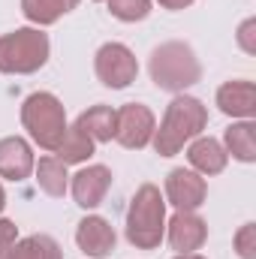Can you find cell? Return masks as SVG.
I'll return each instance as SVG.
<instances>
[{
    "label": "cell",
    "instance_id": "6da1fadb",
    "mask_svg": "<svg viewBox=\"0 0 256 259\" xmlns=\"http://www.w3.org/2000/svg\"><path fill=\"white\" fill-rule=\"evenodd\" d=\"M208 127V106L190 94H175L166 106L163 121L154 130V151L160 157H175L190 145L196 136H202Z\"/></svg>",
    "mask_w": 256,
    "mask_h": 259
},
{
    "label": "cell",
    "instance_id": "7a4b0ae2",
    "mask_svg": "<svg viewBox=\"0 0 256 259\" xmlns=\"http://www.w3.org/2000/svg\"><path fill=\"white\" fill-rule=\"evenodd\" d=\"M124 235L136 250H157L166 238V199L157 184H142L127 208Z\"/></svg>",
    "mask_w": 256,
    "mask_h": 259
},
{
    "label": "cell",
    "instance_id": "3957f363",
    "mask_svg": "<svg viewBox=\"0 0 256 259\" xmlns=\"http://www.w3.org/2000/svg\"><path fill=\"white\" fill-rule=\"evenodd\" d=\"M148 72H151V81L160 91H166V94H187L202 78V64H199L193 46L181 42V39H169V42H160L151 52Z\"/></svg>",
    "mask_w": 256,
    "mask_h": 259
},
{
    "label": "cell",
    "instance_id": "277c9868",
    "mask_svg": "<svg viewBox=\"0 0 256 259\" xmlns=\"http://www.w3.org/2000/svg\"><path fill=\"white\" fill-rule=\"evenodd\" d=\"M21 127L27 130L30 142L39 145L42 151L55 154L58 145L64 142L66 136V109L64 103L52 94V91H33L24 97L21 103Z\"/></svg>",
    "mask_w": 256,
    "mask_h": 259
},
{
    "label": "cell",
    "instance_id": "5b68a950",
    "mask_svg": "<svg viewBox=\"0 0 256 259\" xmlns=\"http://www.w3.org/2000/svg\"><path fill=\"white\" fill-rule=\"evenodd\" d=\"M52 58V42L42 27H15L0 36V72L3 75H33Z\"/></svg>",
    "mask_w": 256,
    "mask_h": 259
},
{
    "label": "cell",
    "instance_id": "8992f818",
    "mask_svg": "<svg viewBox=\"0 0 256 259\" xmlns=\"http://www.w3.org/2000/svg\"><path fill=\"white\" fill-rule=\"evenodd\" d=\"M94 72H97L100 84H106L112 91H124L139 75V61H136L133 49L124 42H103L94 55Z\"/></svg>",
    "mask_w": 256,
    "mask_h": 259
},
{
    "label": "cell",
    "instance_id": "52a82bcc",
    "mask_svg": "<svg viewBox=\"0 0 256 259\" xmlns=\"http://www.w3.org/2000/svg\"><path fill=\"white\" fill-rule=\"evenodd\" d=\"M157 130V118L145 103H124L118 109V130H115V142L127 151H142L151 145Z\"/></svg>",
    "mask_w": 256,
    "mask_h": 259
},
{
    "label": "cell",
    "instance_id": "ba28073f",
    "mask_svg": "<svg viewBox=\"0 0 256 259\" xmlns=\"http://www.w3.org/2000/svg\"><path fill=\"white\" fill-rule=\"evenodd\" d=\"M112 181H115V175L109 166L91 163V166H81L75 175H69V193H72L78 208L94 211L106 202V196L112 190Z\"/></svg>",
    "mask_w": 256,
    "mask_h": 259
},
{
    "label": "cell",
    "instance_id": "9c48e42d",
    "mask_svg": "<svg viewBox=\"0 0 256 259\" xmlns=\"http://www.w3.org/2000/svg\"><path fill=\"white\" fill-rule=\"evenodd\" d=\"M166 205H172L175 211H199L208 199V181L193 172V169H172L166 175V190H163Z\"/></svg>",
    "mask_w": 256,
    "mask_h": 259
},
{
    "label": "cell",
    "instance_id": "30bf717a",
    "mask_svg": "<svg viewBox=\"0 0 256 259\" xmlns=\"http://www.w3.org/2000/svg\"><path fill=\"white\" fill-rule=\"evenodd\" d=\"M75 244H78V250L88 259H106V256L115 253L118 232H115V226H112L106 217L88 214V217H81L78 226H75Z\"/></svg>",
    "mask_w": 256,
    "mask_h": 259
},
{
    "label": "cell",
    "instance_id": "8fae6325",
    "mask_svg": "<svg viewBox=\"0 0 256 259\" xmlns=\"http://www.w3.org/2000/svg\"><path fill=\"white\" fill-rule=\"evenodd\" d=\"M166 241L175 253H196L208 241V223L196 211H175L166 217Z\"/></svg>",
    "mask_w": 256,
    "mask_h": 259
},
{
    "label": "cell",
    "instance_id": "7c38bea8",
    "mask_svg": "<svg viewBox=\"0 0 256 259\" xmlns=\"http://www.w3.org/2000/svg\"><path fill=\"white\" fill-rule=\"evenodd\" d=\"M36 157H33V145L24 136H3L0 139V178L21 184L33 175Z\"/></svg>",
    "mask_w": 256,
    "mask_h": 259
},
{
    "label": "cell",
    "instance_id": "4fadbf2b",
    "mask_svg": "<svg viewBox=\"0 0 256 259\" xmlns=\"http://www.w3.org/2000/svg\"><path fill=\"white\" fill-rule=\"evenodd\" d=\"M217 109L232 118V121H253L256 115V84L247 78H232V81H223L217 88V97H214Z\"/></svg>",
    "mask_w": 256,
    "mask_h": 259
},
{
    "label": "cell",
    "instance_id": "5bb4252c",
    "mask_svg": "<svg viewBox=\"0 0 256 259\" xmlns=\"http://www.w3.org/2000/svg\"><path fill=\"white\" fill-rule=\"evenodd\" d=\"M187 163H190L193 172H199L202 178H214V175H220L229 166V154H226L220 139L196 136L187 145Z\"/></svg>",
    "mask_w": 256,
    "mask_h": 259
},
{
    "label": "cell",
    "instance_id": "9a60e30c",
    "mask_svg": "<svg viewBox=\"0 0 256 259\" xmlns=\"http://www.w3.org/2000/svg\"><path fill=\"white\" fill-rule=\"evenodd\" d=\"M33 175H36V184L39 190L52 199H64L69 193V166H64L55 154H46L36 160L33 166Z\"/></svg>",
    "mask_w": 256,
    "mask_h": 259
},
{
    "label": "cell",
    "instance_id": "2e32d148",
    "mask_svg": "<svg viewBox=\"0 0 256 259\" xmlns=\"http://www.w3.org/2000/svg\"><path fill=\"white\" fill-rule=\"evenodd\" d=\"M75 124L84 130L97 145H106V142L115 139V130H118V109H112V106H106V103H97V106L84 109Z\"/></svg>",
    "mask_w": 256,
    "mask_h": 259
},
{
    "label": "cell",
    "instance_id": "e0dca14e",
    "mask_svg": "<svg viewBox=\"0 0 256 259\" xmlns=\"http://www.w3.org/2000/svg\"><path fill=\"white\" fill-rule=\"evenodd\" d=\"M223 148L238 163H256V124L253 121H232L223 130Z\"/></svg>",
    "mask_w": 256,
    "mask_h": 259
},
{
    "label": "cell",
    "instance_id": "ac0fdd59",
    "mask_svg": "<svg viewBox=\"0 0 256 259\" xmlns=\"http://www.w3.org/2000/svg\"><path fill=\"white\" fill-rule=\"evenodd\" d=\"M81 0H21V15L33 27H52L69 15Z\"/></svg>",
    "mask_w": 256,
    "mask_h": 259
},
{
    "label": "cell",
    "instance_id": "d6986e66",
    "mask_svg": "<svg viewBox=\"0 0 256 259\" xmlns=\"http://www.w3.org/2000/svg\"><path fill=\"white\" fill-rule=\"evenodd\" d=\"M3 259H64V250H61V244H58L52 235L33 232V235H27V238H18V241L3 253Z\"/></svg>",
    "mask_w": 256,
    "mask_h": 259
},
{
    "label": "cell",
    "instance_id": "ffe728a7",
    "mask_svg": "<svg viewBox=\"0 0 256 259\" xmlns=\"http://www.w3.org/2000/svg\"><path fill=\"white\" fill-rule=\"evenodd\" d=\"M94 151H97V142L78 127V124H72V127H66V136H64V142L58 145L55 157L64 166H81V163H88L94 157Z\"/></svg>",
    "mask_w": 256,
    "mask_h": 259
},
{
    "label": "cell",
    "instance_id": "44dd1931",
    "mask_svg": "<svg viewBox=\"0 0 256 259\" xmlns=\"http://www.w3.org/2000/svg\"><path fill=\"white\" fill-rule=\"evenodd\" d=\"M112 18L124 21V24H136L145 21L151 15V0H106Z\"/></svg>",
    "mask_w": 256,
    "mask_h": 259
},
{
    "label": "cell",
    "instance_id": "7402d4cb",
    "mask_svg": "<svg viewBox=\"0 0 256 259\" xmlns=\"http://www.w3.org/2000/svg\"><path fill=\"white\" fill-rule=\"evenodd\" d=\"M232 244H235V253L241 259H256V223H244L235 232Z\"/></svg>",
    "mask_w": 256,
    "mask_h": 259
},
{
    "label": "cell",
    "instance_id": "603a6c76",
    "mask_svg": "<svg viewBox=\"0 0 256 259\" xmlns=\"http://www.w3.org/2000/svg\"><path fill=\"white\" fill-rule=\"evenodd\" d=\"M256 30V18H244L241 27H238V46L247 52V55H256V42H253V33Z\"/></svg>",
    "mask_w": 256,
    "mask_h": 259
},
{
    "label": "cell",
    "instance_id": "cb8c5ba5",
    "mask_svg": "<svg viewBox=\"0 0 256 259\" xmlns=\"http://www.w3.org/2000/svg\"><path fill=\"white\" fill-rule=\"evenodd\" d=\"M163 9H172V12H181V9H187V6H193L196 0H157Z\"/></svg>",
    "mask_w": 256,
    "mask_h": 259
},
{
    "label": "cell",
    "instance_id": "d4e9b609",
    "mask_svg": "<svg viewBox=\"0 0 256 259\" xmlns=\"http://www.w3.org/2000/svg\"><path fill=\"white\" fill-rule=\"evenodd\" d=\"M172 259H205L202 253H175Z\"/></svg>",
    "mask_w": 256,
    "mask_h": 259
},
{
    "label": "cell",
    "instance_id": "484cf974",
    "mask_svg": "<svg viewBox=\"0 0 256 259\" xmlns=\"http://www.w3.org/2000/svg\"><path fill=\"white\" fill-rule=\"evenodd\" d=\"M3 208H6V190H3V184H0V214H3Z\"/></svg>",
    "mask_w": 256,
    "mask_h": 259
},
{
    "label": "cell",
    "instance_id": "4316f807",
    "mask_svg": "<svg viewBox=\"0 0 256 259\" xmlns=\"http://www.w3.org/2000/svg\"><path fill=\"white\" fill-rule=\"evenodd\" d=\"M94 3H106V0H94Z\"/></svg>",
    "mask_w": 256,
    "mask_h": 259
}]
</instances>
